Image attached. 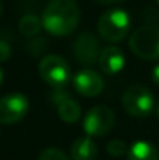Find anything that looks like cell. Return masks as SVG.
Instances as JSON below:
<instances>
[{"label":"cell","instance_id":"cell-21","mask_svg":"<svg viewBox=\"0 0 159 160\" xmlns=\"http://www.w3.org/2000/svg\"><path fill=\"white\" fill-rule=\"evenodd\" d=\"M0 16H2V3H0Z\"/></svg>","mask_w":159,"mask_h":160},{"label":"cell","instance_id":"cell-18","mask_svg":"<svg viewBox=\"0 0 159 160\" xmlns=\"http://www.w3.org/2000/svg\"><path fill=\"white\" fill-rule=\"evenodd\" d=\"M151 78H153L155 84L159 86V64H156V65L153 67V70H151Z\"/></svg>","mask_w":159,"mask_h":160},{"label":"cell","instance_id":"cell-9","mask_svg":"<svg viewBox=\"0 0 159 160\" xmlns=\"http://www.w3.org/2000/svg\"><path fill=\"white\" fill-rule=\"evenodd\" d=\"M73 89L83 97L94 98L103 92L105 81L95 70L84 68L73 76Z\"/></svg>","mask_w":159,"mask_h":160},{"label":"cell","instance_id":"cell-7","mask_svg":"<svg viewBox=\"0 0 159 160\" xmlns=\"http://www.w3.org/2000/svg\"><path fill=\"white\" fill-rule=\"evenodd\" d=\"M30 103L22 93H8L0 98V123L14 124L25 118L28 113Z\"/></svg>","mask_w":159,"mask_h":160},{"label":"cell","instance_id":"cell-22","mask_svg":"<svg viewBox=\"0 0 159 160\" xmlns=\"http://www.w3.org/2000/svg\"><path fill=\"white\" fill-rule=\"evenodd\" d=\"M158 118H159V106H158Z\"/></svg>","mask_w":159,"mask_h":160},{"label":"cell","instance_id":"cell-20","mask_svg":"<svg viewBox=\"0 0 159 160\" xmlns=\"http://www.w3.org/2000/svg\"><path fill=\"white\" fill-rule=\"evenodd\" d=\"M2 81H3V72H2V68H0V84H2Z\"/></svg>","mask_w":159,"mask_h":160},{"label":"cell","instance_id":"cell-15","mask_svg":"<svg viewBox=\"0 0 159 160\" xmlns=\"http://www.w3.org/2000/svg\"><path fill=\"white\" fill-rule=\"evenodd\" d=\"M106 151L109 156L112 157H122L123 154H128V148H126V143L119 140V138H114L111 142H108L106 145Z\"/></svg>","mask_w":159,"mask_h":160},{"label":"cell","instance_id":"cell-4","mask_svg":"<svg viewBox=\"0 0 159 160\" xmlns=\"http://www.w3.org/2000/svg\"><path fill=\"white\" fill-rule=\"evenodd\" d=\"M38 72L39 76L55 90H64L72 76L69 62L58 54L44 56L38 65Z\"/></svg>","mask_w":159,"mask_h":160},{"label":"cell","instance_id":"cell-8","mask_svg":"<svg viewBox=\"0 0 159 160\" xmlns=\"http://www.w3.org/2000/svg\"><path fill=\"white\" fill-rule=\"evenodd\" d=\"M100 53H102L100 42H98L97 36L92 34V33H81L73 42L75 59L86 67L98 64Z\"/></svg>","mask_w":159,"mask_h":160},{"label":"cell","instance_id":"cell-16","mask_svg":"<svg viewBox=\"0 0 159 160\" xmlns=\"http://www.w3.org/2000/svg\"><path fill=\"white\" fill-rule=\"evenodd\" d=\"M38 160H69V157L58 148H47L39 154Z\"/></svg>","mask_w":159,"mask_h":160},{"label":"cell","instance_id":"cell-1","mask_svg":"<svg viewBox=\"0 0 159 160\" xmlns=\"http://www.w3.org/2000/svg\"><path fill=\"white\" fill-rule=\"evenodd\" d=\"M80 6L77 0H52L42 14V27L52 36H69L80 25Z\"/></svg>","mask_w":159,"mask_h":160},{"label":"cell","instance_id":"cell-14","mask_svg":"<svg viewBox=\"0 0 159 160\" xmlns=\"http://www.w3.org/2000/svg\"><path fill=\"white\" fill-rule=\"evenodd\" d=\"M42 28V19H39L34 14H27L19 20V31L27 36V38H33L36 36Z\"/></svg>","mask_w":159,"mask_h":160},{"label":"cell","instance_id":"cell-10","mask_svg":"<svg viewBox=\"0 0 159 160\" xmlns=\"http://www.w3.org/2000/svg\"><path fill=\"white\" fill-rule=\"evenodd\" d=\"M98 67L102 68V72L105 75H117L123 70L125 67V54L119 47H106L100 53V59H98Z\"/></svg>","mask_w":159,"mask_h":160},{"label":"cell","instance_id":"cell-23","mask_svg":"<svg viewBox=\"0 0 159 160\" xmlns=\"http://www.w3.org/2000/svg\"><path fill=\"white\" fill-rule=\"evenodd\" d=\"M158 5H159V0H158Z\"/></svg>","mask_w":159,"mask_h":160},{"label":"cell","instance_id":"cell-19","mask_svg":"<svg viewBox=\"0 0 159 160\" xmlns=\"http://www.w3.org/2000/svg\"><path fill=\"white\" fill-rule=\"evenodd\" d=\"M100 5H117V3H122L123 0H94Z\"/></svg>","mask_w":159,"mask_h":160},{"label":"cell","instance_id":"cell-6","mask_svg":"<svg viewBox=\"0 0 159 160\" xmlns=\"http://www.w3.org/2000/svg\"><path fill=\"white\" fill-rule=\"evenodd\" d=\"M115 124L114 112L106 106H94L83 118V131L89 137H103Z\"/></svg>","mask_w":159,"mask_h":160},{"label":"cell","instance_id":"cell-17","mask_svg":"<svg viewBox=\"0 0 159 160\" xmlns=\"http://www.w3.org/2000/svg\"><path fill=\"white\" fill-rule=\"evenodd\" d=\"M9 56H11V47L8 45V42L0 41V62L8 61Z\"/></svg>","mask_w":159,"mask_h":160},{"label":"cell","instance_id":"cell-5","mask_svg":"<svg viewBox=\"0 0 159 160\" xmlns=\"http://www.w3.org/2000/svg\"><path fill=\"white\" fill-rule=\"evenodd\" d=\"M122 106L128 115L136 118H145L153 112L155 98L145 86H131L125 90L122 97Z\"/></svg>","mask_w":159,"mask_h":160},{"label":"cell","instance_id":"cell-12","mask_svg":"<svg viewBox=\"0 0 159 160\" xmlns=\"http://www.w3.org/2000/svg\"><path fill=\"white\" fill-rule=\"evenodd\" d=\"M98 154V146L92 137H80L70 146L72 160H94Z\"/></svg>","mask_w":159,"mask_h":160},{"label":"cell","instance_id":"cell-11","mask_svg":"<svg viewBox=\"0 0 159 160\" xmlns=\"http://www.w3.org/2000/svg\"><path fill=\"white\" fill-rule=\"evenodd\" d=\"M56 103V109H58V115L64 123H77L81 118V106L72 100L67 93L61 92L59 97L53 98Z\"/></svg>","mask_w":159,"mask_h":160},{"label":"cell","instance_id":"cell-3","mask_svg":"<svg viewBox=\"0 0 159 160\" xmlns=\"http://www.w3.org/2000/svg\"><path fill=\"white\" fill-rule=\"evenodd\" d=\"M130 50L145 61L159 59V27L144 25L130 36Z\"/></svg>","mask_w":159,"mask_h":160},{"label":"cell","instance_id":"cell-13","mask_svg":"<svg viewBox=\"0 0 159 160\" xmlns=\"http://www.w3.org/2000/svg\"><path fill=\"white\" fill-rule=\"evenodd\" d=\"M128 160H159V151L150 142L137 140L128 149Z\"/></svg>","mask_w":159,"mask_h":160},{"label":"cell","instance_id":"cell-2","mask_svg":"<svg viewBox=\"0 0 159 160\" xmlns=\"http://www.w3.org/2000/svg\"><path fill=\"white\" fill-rule=\"evenodd\" d=\"M130 28H131V19L128 12L119 8L105 11L97 22V30L100 38L111 44L122 42L128 36Z\"/></svg>","mask_w":159,"mask_h":160}]
</instances>
